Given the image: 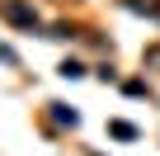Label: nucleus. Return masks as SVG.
<instances>
[{
    "mask_svg": "<svg viewBox=\"0 0 160 156\" xmlns=\"http://www.w3.org/2000/svg\"><path fill=\"white\" fill-rule=\"evenodd\" d=\"M108 132H113V137H122V142H127V137H137V128H132V123H108Z\"/></svg>",
    "mask_w": 160,
    "mask_h": 156,
    "instance_id": "nucleus-4",
    "label": "nucleus"
},
{
    "mask_svg": "<svg viewBox=\"0 0 160 156\" xmlns=\"http://www.w3.org/2000/svg\"><path fill=\"white\" fill-rule=\"evenodd\" d=\"M0 14L14 19L19 29H38V10L28 5V0H0Z\"/></svg>",
    "mask_w": 160,
    "mask_h": 156,
    "instance_id": "nucleus-1",
    "label": "nucleus"
},
{
    "mask_svg": "<svg viewBox=\"0 0 160 156\" xmlns=\"http://www.w3.org/2000/svg\"><path fill=\"white\" fill-rule=\"evenodd\" d=\"M61 76H66V81H75V76H85V66H80V62H61Z\"/></svg>",
    "mask_w": 160,
    "mask_h": 156,
    "instance_id": "nucleus-5",
    "label": "nucleus"
},
{
    "mask_svg": "<svg viewBox=\"0 0 160 156\" xmlns=\"http://www.w3.org/2000/svg\"><path fill=\"white\" fill-rule=\"evenodd\" d=\"M127 10H141V14L160 19V0H127Z\"/></svg>",
    "mask_w": 160,
    "mask_h": 156,
    "instance_id": "nucleus-2",
    "label": "nucleus"
},
{
    "mask_svg": "<svg viewBox=\"0 0 160 156\" xmlns=\"http://www.w3.org/2000/svg\"><path fill=\"white\" fill-rule=\"evenodd\" d=\"M52 118H57V123H71V128L80 123V114H75V109H66V104H52Z\"/></svg>",
    "mask_w": 160,
    "mask_h": 156,
    "instance_id": "nucleus-3",
    "label": "nucleus"
},
{
    "mask_svg": "<svg viewBox=\"0 0 160 156\" xmlns=\"http://www.w3.org/2000/svg\"><path fill=\"white\" fill-rule=\"evenodd\" d=\"M141 62H146V66H160V43H151V47L141 52Z\"/></svg>",
    "mask_w": 160,
    "mask_h": 156,
    "instance_id": "nucleus-6",
    "label": "nucleus"
}]
</instances>
